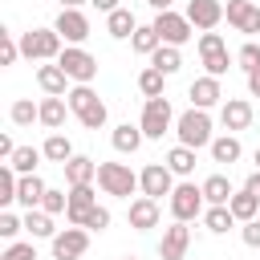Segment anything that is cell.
I'll return each instance as SVG.
<instances>
[{"mask_svg": "<svg viewBox=\"0 0 260 260\" xmlns=\"http://www.w3.org/2000/svg\"><path fill=\"white\" fill-rule=\"evenodd\" d=\"M69 114H73V110H69V102H65V98L45 93V102H41V126H45V130H61Z\"/></svg>", "mask_w": 260, "mask_h": 260, "instance_id": "20", "label": "cell"}, {"mask_svg": "<svg viewBox=\"0 0 260 260\" xmlns=\"http://www.w3.org/2000/svg\"><path fill=\"white\" fill-rule=\"evenodd\" d=\"M138 191L150 195V199L171 195V191H175V171H171L167 162H146V167L138 171Z\"/></svg>", "mask_w": 260, "mask_h": 260, "instance_id": "8", "label": "cell"}, {"mask_svg": "<svg viewBox=\"0 0 260 260\" xmlns=\"http://www.w3.org/2000/svg\"><path fill=\"white\" fill-rule=\"evenodd\" d=\"M16 57H24L20 53V41L8 28H0V65H16Z\"/></svg>", "mask_w": 260, "mask_h": 260, "instance_id": "41", "label": "cell"}, {"mask_svg": "<svg viewBox=\"0 0 260 260\" xmlns=\"http://www.w3.org/2000/svg\"><path fill=\"white\" fill-rule=\"evenodd\" d=\"M122 260H138V256H122Z\"/></svg>", "mask_w": 260, "mask_h": 260, "instance_id": "55", "label": "cell"}, {"mask_svg": "<svg viewBox=\"0 0 260 260\" xmlns=\"http://www.w3.org/2000/svg\"><path fill=\"white\" fill-rule=\"evenodd\" d=\"M219 126H223L228 134L248 130V126H252V102H248V98H223V106H219Z\"/></svg>", "mask_w": 260, "mask_h": 260, "instance_id": "12", "label": "cell"}, {"mask_svg": "<svg viewBox=\"0 0 260 260\" xmlns=\"http://www.w3.org/2000/svg\"><path fill=\"white\" fill-rule=\"evenodd\" d=\"M49 244H53V260H81V256H85V248H89V228L69 223V228H65V232H57Z\"/></svg>", "mask_w": 260, "mask_h": 260, "instance_id": "9", "label": "cell"}, {"mask_svg": "<svg viewBox=\"0 0 260 260\" xmlns=\"http://www.w3.org/2000/svg\"><path fill=\"white\" fill-rule=\"evenodd\" d=\"M57 65L69 73L73 85H89V81L98 77V57H93L89 49H81V45H65L61 57H57Z\"/></svg>", "mask_w": 260, "mask_h": 260, "instance_id": "5", "label": "cell"}, {"mask_svg": "<svg viewBox=\"0 0 260 260\" xmlns=\"http://www.w3.org/2000/svg\"><path fill=\"white\" fill-rule=\"evenodd\" d=\"M45 179L41 175H20V187H16V203L24 207V211H32V207H41V199H45Z\"/></svg>", "mask_w": 260, "mask_h": 260, "instance_id": "21", "label": "cell"}, {"mask_svg": "<svg viewBox=\"0 0 260 260\" xmlns=\"http://www.w3.org/2000/svg\"><path fill=\"white\" fill-rule=\"evenodd\" d=\"M8 118H12V126H32V122H41V106H32L28 98H16Z\"/></svg>", "mask_w": 260, "mask_h": 260, "instance_id": "36", "label": "cell"}, {"mask_svg": "<svg viewBox=\"0 0 260 260\" xmlns=\"http://www.w3.org/2000/svg\"><path fill=\"white\" fill-rule=\"evenodd\" d=\"M211 49H228L223 45V37L211 28V32H199V53H211Z\"/></svg>", "mask_w": 260, "mask_h": 260, "instance_id": "47", "label": "cell"}, {"mask_svg": "<svg viewBox=\"0 0 260 260\" xmlns=\"http://www.w3.org/2000/svg\"><path fill=\"white\" fill-rule=\"evenodd\" d=\"M89 4H93V8H98V12H114V8H122V4H118V0H89Z\"/></svg>", "mask_w": 260, "mask_h": 260, "instance_id": "50", "label": "cell"}, {"mask_svg": "<svg viewBox=\"0 0 260 260\" xmlns=\"http://www.w3.org/2000/svg\"><path fill=\"white\" fill-rule=\"evenodd\" d=\"M223 20L236 32L252 37V32H260V4H252V0H228L223 4Z\"/></svg>", "mask_w": 260, "mask_h": 260, "instance_id": "10", "label": "cell"}, {"mask_svg": "<svg viewBox=\"0 0 260 260\" xmlns=\"http://www.w3.org/2000/svg\"><path fill=\"white\" fill-rule=\"evenodd\" d=\"M65 102H69V110H73V114H81V110H89V106L98 102V93H93L89 85H73V89L65 93Z\"/></svg>", "mask_w": 260, "mask_h": 260, "instance_id": "38", "label": "cell"}, {"mask_svg": "<svg viewBox=\"0 0 260 260\" xmlns=\"http://www.w3.org/2000/svg\"><path fill=\"white\" fill-rule=\"evenodd\" d=\"M154 32L162 37V45H187L191 37H195V24L187 20V12H175V8H167V12H154Z\"/></svg>", "mask_w": 260, "mask_h": 260, "instance_id": "6", "label": "cell"}, {"mask_svg": "<svg viewBox=\"0 0 260 260\" xmlns=\"http://www.w3.org/2000/svg\"><path fill=\"white\" fill-rule=\"evenodd\" d=\"M98 187L114 199H130L138 191V175L130 171V162H98Z\"/></svg>", "mask_w": 260, "mask_h": 260, "instance_id": "2", "label": "cell"}, {"mask_svg": "<svg viewBox=\"0 0 260 260\" xmlns=\"http://www.w3.org/2000/svg\"><path fill=\"white\" fill-rule=\"evenodd\" d=\"M240 219L232 215V207L228 203H207V211H203V228L211 232V236H223V232H232Z\"/></svg>", "mask_w": 260, "mask_h": 260, "instance_id": "22", "label": "cell"}, {"mask_svg": "<svg viewBox=\"0 0 260 260\" xmlns=\"http://www.w3.org/2000/svg\"><path fill=\"white\" fill-rule=\"evenodd\" d=\"M24 232H28L32 240H53V236H57V228H53V215H49V211H41V207L24 211Z\"/></svg>", "mask_w": 260, "mask_h": 260, "instance_id": "27", "label": "cell"}, {"mask_svg": "<svg viewBox=\"0 0 260 260\" xmlns=\"http://www.w3.org/2000/svg\"><path fill=\"white\" fill-rule=\"evenodd\" d=\"M158 45H162V37L154 32V24H138V28H134V37H130V49H134L138 57H150Z\"/></svg>", "mask_w": 260, "mask_h": 260, "instance_id": "31", "label": "cell"}, {"mask_svg": "<svg viewBox=\"0 0 260 260\" xmlns=\"http://www.w3.org/2000/svg\"><path fill=\"white\" fill-rule=\"evenodd\" d=\"M24 232V215H16V211H0V236L4 240H16Z\"/></svg>", "mask_w": 260, "mask_h": 260, "instance_id": "45", "label": "cell"}, {"mask_svg": "<svg viewBox=\"0 0 260 260\" xmlns=\"http://www.w3.org/2000/svg\"><path fill=\"white\" fill-rule=\"evenodd\" d=\"M248 93H252V98H260V69H256V73H248Z\"/></svg>", "mask_w": 260, "mask_h": 260, "instance_id": "51", "label": "cell"}, {"mask_svg": "<svg viewBox=\"0 0 260 260\" xmlns=\"http://www.w3.org/2000/svg\"><path fill=\"white\" fill-rule=\"evenodd\" d=\"M61 32L57 28H28V32H20V53L28 57V61H57L61 57Z\"/></svg>", "mask_w": 260, "mask_h": 260, "instance_id": "3", "label": "cell"}, {"mask_svg": "<svg viewBox=\"0 0 260 260\" xmlns=\"http://www.w3.org/2000/svg\"><path fill=\"white\" fill-rule=\"evenodd\" d=\"M41 158H45V150H41V146H16L8 162H12L20 175H37V162H41Z\"/></svg>", "mask_w": 260, "mask_h": 260, "instance_id": "34", "label": "cell"}, {"mask_svg": "<svg viewBox=\"0 0 260 260\" xmlns=\"http://www.w3.org/2000/svg\"><path fill=\"white\" fill-rule=\"evenodd\" d=\"M12 150H16V142H12L8 134H0V158H4V162L12 158Z\"/></svg>", "mask_w": 260, "mask_h": 260, "instance_id": "48", "label": "cell"}, {"mask_svg": "<svg viewBox=\"0 0 260 260\" xmlns=\"http://www.w3.org/2000/svg\"><path fill=\"white\" fill-rule=\"evenodd\" d=\"M138 126H142V134H146V138H162V134L175 126V110H171L167 93H162V98H146Z\"/></svg>", "mask_w": 260, "mask_h": 260, "instance_id": "7", "label": "cell"}, {"mask_svg": "<svg viewBox=\"0 0 260 260\" xmlns=\"http://www.w3.org/2000/svg\"><path fill=\"white\" fill-rule=\"evenodd\" d=\"M207 211V199H203V183H175L171 191V215L191 223V219H203Z\"/></svg>", "mask_w": 260, "mask_h": 260, "instance_id": "4", "label": "cell"}, {"mask_svg": "<svg viewBox=\"0 0 260 260\" xmlns=\"http://www.w3.org/2000/svg\"><path fill=\"white\" fill-rule=\"evenodd\" d=\"M81 4H89V0H61V8H81Z\"/></svg>", "mask_w": 260, "mask_h": 260, "instance_id": "53", "label": "cell"}, {"mask_svg": "<svg viewBox=\"0 0 260 260\" xmlns=\"http://www.w3.org/2000/svg\"><path fill=\"white\" fill-rule=\"evenodd\" d=\"M106 118H110V114H106V102H102V98H98L89 110H81V114H77V122H81L85 130H102V126H106Z\"/></svg>", "mask_w": 260, "mask_h": 260, "instance_id": "39", "label": "cell"}, {"mask_svg": "<svg viewBox=\"0 0 260 260\" xmlns=\"http://www.w3.org/2000/svg\"><path fill=\"white\" fill-rule=\"evenodd\" d=\"M187 98H191V106H199V110L223 106V89H219V77H211V73L195 77V81H191V89H187Z\"/></svg>", "mask_w": 260, "mask_h": 260, "instance_id": "16", "label": "cell"}, {"mask_svg": "<svg viewBox=\"0 0 260 260\" xmlns=\"http://www.w3.org/2000/svg\"><path fill=\"white\" fill-rule=\"evenodd\" d=\"M252 158H256V171H260V146H256V154H252Z\"/></svg>", "mask_w": 260, "mask_h": 260, "instance_id": "54", "label": "cell"}, {"mask_svg": "<svg viewBox=\"0 0 260 260\" xmlns=\"http://www.w3.org/2000/svg\"><path fill=\"white\" fill-rule=\"evenodd\" d=\"M187 20H191L199 32H211V28H219V20H223V4H219V0H187Z\"/></svg>", "mask_w": 260, "mask_h": 260, "instance_id": "15", "label": "cell"}, {"mask_svg": "<svg viewBox=\"0 0 260 260\" xmlns=\"http://www.w3.org/2000/svg\"><path fill=\"white\" fill-rule=\"evenodd\" d=\"M138 89H142V98H162V89H167V73L154 69V65H146V69L138 73Z\"/></svg>", "mask_w": 260, "mask_h": 260, "instance_id": "33", "label": "cell"}, {"mask_svg": "<svg viewBox=\"0 0 260 260\" xmlns=\"http://www.w3.org/2000/svg\"><path fill=\"white\" fill-rule=\"evenodd\" d=\"M134 28H138V20H134L130 8H114V12H106V32H110L114 41H130Z\"/></svg>", "mask_w": 260, "mask_h": 260, "instance_id": "23", "label": "cell"}, {"mask_svg": "<svg viewBox=\"0 0 260 260\" xmlns=\"http://www.w3.org/2000/svg\"><path fill=\"white\" fill-rule=\"evenodd\" d=\"M158 199H150V195H138V199H130V207H126V219H130V228L134 232H150V228H158Z\"/></svg>", "mask_w": 260, "mask_h": 260, "instance_id": "14", "label": "cell"}, {"mask_svg": "<svg viewBox=\"0 0 260 260\" xmlns=\"http://www.w3.org/2000/svg\"><path fill=\"white\" fill-rule=\"evenodd\" d=\"M150 65H154V69H162L167 77H175V73H179V65H183L179 45H158V49L150 53Z\"/></svg>", "mask_w": 260, "mask_h": 260, "instance_id": "29", "label": "cell"}, {"mask_svg": "<svg viewBox=\"0 0 260 260\" xmlns=\"http://www.w3.org/2000/svg\"><path fill=\"white\" fill-rule=\"evenodd\" d=\"M199 57H203V69H207L211 77H223V73L236 65V57H232L228 49H211V53H199Z\"/></svg>", "mask_w": 260, "mask_h": 260, "instance_id": "35", "label": "cell"}, {"mask_svg": "<svg viewBox=\"0 0 260 260\" xmlns=\"http://www.w3.org/2000/svg\"><path fill=\"white\" fill-rule=\"evenodd\" d=\"M167 167H171L179 179H191V175H195V150L183 146V142H175V146L167 150Z\"/></svg>", "mask_w": 260, "mask_h": 260, "instance_id": "26", "label": "cell"}, {"mask_svg": "<svg viewBox=\"0 0 260 260\" xmlns=\"http://www.w3.org/2000/svg\"><path fill=\"white\" fill-rule=\"evenodd\" d=\"M53 28L61 32L65 45H85V37H89V16H85L81 8H61L57 20H53Z\"/></svg>", "mask_w": 260, "mask_h": 260, "instance_id": "11", "label": "cell"}, {"mask_svg": "<svg viewBox=\"0 0 260 260\" xmlns=\"http://www.w3.org/2000/svg\"><path fill=\"white\" fill-rule=\"evenodd\" d=\"M146 4H150V8H154V12H167V8H171V4H175V0H146Z\"/></svg>", "mask_w": 260, "mask_h": 260, "instance_id": "52", "label": "cell"}, {"mask_svg": "<svg viewBox=\"0 0 260 260\" xmlns=\"http://www.w3.org/2000/svg\"><path fill=\"white\" fill-rule=\"evenodd\" d=\"M0 260H37V248H32V240H8Z\"/></svg>", "mask_w": 260, "mask_h": 260, "instance_id": "42", "label": "cell"}, {"mask_svg": "<svg viewBox=\"0 0 260 260\" xmlns=\"http://www.w3.org/2000/svg\"><path fill=\"white\" fill-rule=\"evenodd\" d=\"M228 207H232V215H236L240 223H248V219H256V215H260V199H256L252 191H244V187L228 199Z\"/></svg>", "mask_w": 260, "mask_h": 260, "instance_id": "28", "label": "cell"}, {"mask_svg": "<svg viewBox=\"0 0 260 260\" xmlns=\"http://www.w3.org/2000/svg\"><path fill=\"white\" fill-rule=\"evenodd\" d=\"M61 171H65V183H69V187L98 183V162H93L89 154H73L69 162H61Z\"/></svg>", "mask_w": 260, "mask_h": 260, "instance_id": "18", "label": "cell"}, {"mask_svg": "<svg viewBox=\"0 0 260 260\" xmlns=\"http://www.w3.org/2000/svg\"><path fill=\"white\" fill-rule=\"evenodd\" d=\"M110 142H114V150H118V154H134V150L146 142V134H142V126H130V122H122V126H114Z\"/></svg>", "mask_w": 260, "mask_h": 260, "instance_id": "24", "label": "cell"}, {"mask_svg": "<svg viewBox=\"0 0 260 260\" xmlns=\"http://www.w3.org/2000/svg\"><path fill=\"white\" fill-rule=\"evenodd\" d=\"M232 195H236V187L228 183V175H207L203 179V199L207 203H228Z\"/></svg>", "mask_w": 260, "mask_h": 260, "instance_id": "32", "label": "cell"}, {"mask_svg": "<svg viewBox=\"0 0 260 260\" xmlns=\"http://www.w3.org/2000/svg\"><path fill=\"white\" fill-rule=\"evenodd\" d=\"M93 203H98V195H93V183H81V187H69V207H65V219L81 228V219H85V211H89Z\"/></svg>", "mask_w": 260, "mask_h": 260, "instance_id": "19", "label": "cell"}, {"mask_svg": "<svg viewBox=\"0 0 260 260\" xmlns=\"http://www.w3.org/2000/svg\"><path fill=\"white\" fill-rule=\"evenodd\" d=\"M41 150H45V158H49V162H69V158H73V142H69L61 130H53V134L41 142Z\"/></svg>", "mask_w": 260, "mask_h": 260, "instance_id": "30", "label": "cell"}, {"mask_svg": "<svg viewBox=\"0 0 260 260\" xmlns=\"http://www.w3.org/2000/svg\"><path fill=\"white\" fill-rule=\"evenodd\" d=\"M81 228H89V232H106V228H110V207H102V203H93V207L85 211V219H81Z\"/></svg>", "mask_w": 260, "mask_h": 260, "instance_id": "43", "label": "cell"}, {"mask_svg": "<svg viewBox=\"0 0 260 260\" xmlns=\"http://www.w3.org/2000/svg\"><path fill=\"white\" fill-rule=\"evenodd\" d=\"M16 187H20V171H16L12 162H4V167H0V203H4V207L16 203Z\"/></svg>", "mask_w": 260, "mask_h": 260, "instance_id": "37", "label": "cell"}, {"mask_svg": "<svg viewBox=\"0 0 260 260\" xmlns=\"http://www.w3.org/2000/svg\"><path fill=\"white\" fill-rule=\"evenodd\" d=\"M175 134H179V142L183 146H191V150H203V146H211V114L207 110H199V106H191L187 114H179L175 118Z\"/></svg>", "mask_w": 260, "mask_h": 260, "instance_id": "1", "label": "cell"}, {"mask_svg": "<svg viewBox=\"0 0 260 260\" xmlns=\"http://www.w3.org/2000/svg\"><path fill=\"white\" fill-rule=\"evenodd\" d=\"M244 191H252V195L260 199V171H252V175L244 179Z\"/></svg>", "mask_w": 260, "mask_h": 260, "instance_id": "49", "label": "cell"}, {"mask_svg": "<svg viewBox=\"0 0 260 260\" xmlns=\"http://www.w3.org/2000/svg\"><path fill=\"white\" fill-rule=\"evenodd\" d=\"M191 248V228L183 219H175L171 228H162V240H158V256L162 260H183Z\"/></svg>", "mask_w": 260, "mask_h": 260, "instance_id": "13", "label": "cell"}, {"mask_svg": "<svg viewBox=\"0 0 260 260\" xmlns=\"http://www.w3.org/2000/svg\"><path fill=\"white\" fill-rule=\"evenodd\" d=\"M37 85L45 93H53V98H65L69 93V73L57 61H45V65H37Z\"/></svg>", "mask_w": 260, "mask_h": 260, "instance_id": "17", "label": "cell"}, {"mask_svg": "<svg viewBox=\"0 0 260 260\" xmlns=\"http://www.w3.org/2000/svg\"><path fill=\"white\" fill-rule=\"evenodd\" d=\"M240 240H244L248 248H260V215H256V219H248V223L240 228Z\"/></svg>", "mask_w": 260, "mask_h": 260, "instance_id": "46", "label": "cell"}, {"mask_svg": "<svg viewBox=\"0 0 260 260\" xmlns=\"http://www.w3.org/2000/svg\"><path fill=\"white\" fill-rule=\"evenodd\" d=\"M65 207H69V195H65V191H57V187H49V191H45V199H41V211L61 215Z\"/></svg>", "mask_w": 260, "mask_h": 260, "instance_id": "44", "label": "cell"}, {"mask_svg": "<svg viewBox=\"0 0 260 260\" xmlns=\"http://www.w3.org/2000/svg\"><path fill=\"white\" fill-rule=\"evenodd\" d=\"M236 65H240L244 73H256V69H260V45H256V41H244L240 53H236Z\"/></svg>", "mask_w": 260, "mask_h": 260, "instance_id": "40", "label": "cell"}, {"mask_svg": "<svg viewBox=\"0 0 260 260\" xmlns=\"http://www.w3.org/2000/svg\"><path fill=\"white\" fill-rule=\"evenodd\" d=\"M211 162H223V167H232V162H240V154H244V146H240V138L236 134H219V138H211Z\"/></svg>", "mask_w": 260, "mask_h": 260, "instance_id": "25", "label": "cell"}]
</instances>
